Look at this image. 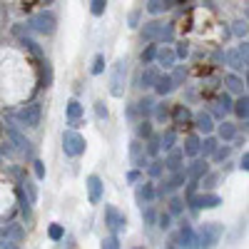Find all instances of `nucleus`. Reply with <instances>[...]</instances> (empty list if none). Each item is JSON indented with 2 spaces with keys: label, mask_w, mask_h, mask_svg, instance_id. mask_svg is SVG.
<instances>
[{
  "label": "nucleus",
  "mask_w": 249,
  "mask_h": 249,
  "mask_svg": "<svg viewBox=\"0 0 249 249\" xmlns=\"http://www.w3.org/2000/svg\"><path fill=\"white\" fill-rule=\"evenodd\" d=\"M219 237H222V227L217 222L202 224L199 232H195V247H212V244H217Z\"/></svg>",
  "instance_id": "20e7f679"
},
{
  "label": "nucleus",
  "mask_w": 249,
  "mask_h": 249,
  "mask_svg": "<svg viewBox=\"0 0 249 249\" xmlns=\"http://www.w3.org/2000/svg\"><path fill=\"white\" fill-rule=\"evenodd\" d=\"M182 162H184V152H182V150H177V147L167 150V157H164V167L175 172V170H182Z\"/></svg>",
  "instance_id": "9b49d317"
},
{
  "label": "nucleus",
  "mask_w": 249,
  "mask_h": 249,
  "mask_svg": "<svg viewBox=\"0 0 249 249\" xmlns=\"http://www.w3.org/2000/svg\"><path fill=\"white\" fill-rule=\"evenodd\" d=\"M207 172H210V164H207V160H195L190 164V170H187V177H192V179H202Z\"/></svg>",
  "instance_id": "dca6fc26"
},
{
  "label": "nucleus",
  "mask_w": 249,
  "mask_h": 249,
  "mask_svg": "<svg viewBox=\"0 0 249 249\" xmlns=\"http://www.w3.org/2000/svg\"><path fill=\"white\" fill-rule=\"evenodd\" d=\"M117 219H120V212L115 210L112 204H107V207H105V224L110 227L112 232H115V227H117Z\"/></svg>",
  "instance_id": "c85d7f7f"
},
{
  "label": "nucleus",
  "mask_w": 249,
  "mask_h": 249,
  "mask_svg": "<svg viewBox=\"0 0 249 249\" xmlns=\"http://www.w3.org/2000/svg\"><path fill=\"white\" fill-rule=\"evenodd\" d=\"M182 152H184L187 157H197V155H199V135H187Z\"/></svg>",
  "instance_id": "a211bd4d"
},
{
  "label": "nucleus",
  "mask_w": 249,
  "mask_h": 249,
  "mask_svg": "<svg viewBox=\"0 0 249 249\" xmlns=\"http://www.w3.org/2000/svg\"><path fill=\"white\" fill-rule=\"evenodd\" d=\"M124 80H127V60H117L110 72V95L112 97L124 95Z\"/></svg>",
  "instance_id": "f03ea898"
},
{
  "label": "nucleus",
  "mask_w": 249,
  "mask_h": 249,
  "mask_svg": "<svg viewBox=\"0 0 249 249\" xmlns=\"http://www.w3.org/2000/svg\"><path fill=\"white\" fill-rule=\"evenodd\" d=\"M237 50H239V55H242V57L247 60V53H249V45H247V40H244V43H242V45H239Z\"/></svg>",
  "instance_id": "680f3d73"
},
{
  "label": "nucleus",
  "mask_w": 249,
  "mask_h": 249,
  "mask_svg": "<svg viewBox=\"0 0 249 249\" xmlns=\"http://www.w3.org/2000/svg\"><path fill=\"white\" fill-rule=\"evenodd\" d=\"M33 167H35V177H37V179H45V164H43V162L35 160V162H33Z\"/></svg>",
  "instance_id": "5fc2aeb1"
},
{
  "label": "nucleus",
  "mask_w": 249,
  "mask_h": 249,
  "mask_svg": "<svg viewBox=\"0 0 249 249\" xmlns=\"http://www.w3.org/2000/svg\"><path fill=\"white\" fill-rule=\"evenodd\" d=\"M102 247H105V249H117V247H120L117 234H112V237H107V239H102Z\"/></svg>",
  "instance_id": "864d4df0"
},
{
  "label": "nucleus",
  "mask_w": 249,
  "mask_h": 249,
  "mask_svg": "<svg viewBox=\"0 0 249 249\" xmlns=\"http://www.w3.org/2000/svg\"><path fill=\"white\" fill-rule=\"evenodd\" d=\"M182 210H184V202L179 197H172L170 199V214H182Z\"/></svg>",
  "instance_id": "49530a36"
},
{
  "label": "nucleus",
  "mask_w": 249,
  "mask_h": 249,
  "mask_svg": "<svg viewBox=\"0 0 249 249\" xmlns=\"http://www.w3.org/2000/svg\"><path fill=\"white\" fill-rule=\"evenodd\" d=\"M170 77H172V85H175V88H179L182 82H184V77H187V70H184V68L179 65V68H177V70H175V72H172Z\"/></svg>",
  "instance_id": "37998d69"
},
{
  "label": "nucleus",
  "mask_w": 249,
  "mask_h": 249,
  "mask_svg": "<svg viewBox=\"0 0 249 249\" xmlns=\"http://www.w3.org/2000/svg\"><path fill=\"white\" fill-rule=\"evenodd\" d=\"M95 115H97L100 120H107V117H110V112H107V107H105V102H102V100L95 102Z\"/></svg>",
  "instance_id": "de8ad7c7"
},
{
  "label": "nucleus",
  "mask_w": 249,
  "mask_h": 249,
  "mask_svg": "<svg viewBox=\"0 0 249 249\" xmlns=\"http://www.w3.org/2000/svg\"><path fill=\"white\" fill-rule=\"evenodd\" d=\"M219 137H222L224 142L234 140V137H237V127H234L232 122H222V124H219Z\"/></svg>",
  "instance_id": "a878e982"
},
{
  "label": "nucleus",
  "mask_w": 249,
  "mask_h": 249,
  "mask_svg": "<svg viewBox=\"0 0 249 249\" xmlns=\"http://www.w3.org/2000/svg\"><path fill=\"white\" fill-rule=\"evenodd\" d=\"M155 197H157L155 184H152V182H144V187H142V190L137 192V202H147V204H150Z\"/></svg>",
  "instance_id": "5701e85b"
},
{
  "label": "nucleus",
  "mask_w": 249,
  "mask_h": 249,
  "mask_svg": "<svg viewBox=\"0 0 249 249\" xmlns=\"http://www.w3.org/2000/svg\"><path fill=\"white\" fill-rule=\"evenodd\" d=\"M8 135H10V140L18 144V150L20 152H25V155H30V140L28 137H23L18 130H13V127H8Z\"/></svg>",
  "instance_id": "6ab92c4d"
},
{
  "label": "nucleus",
  "mask_w": 249,
  "mask_h": 249,
  "mask_svg": "<svg viewBox=\"0 0 249 249\" xmlns=\"http://www.w3.org/2000/svg\"><path fill=\"white\" fill-rule=\"evenodd\" d=\"M175 244H179V247H195V230L190 224H182V230H179V234L175 237Z\"/></svg>",
  "instance_id": "4468645a"
},
{
  "label": "nucleus",
  "mask_w": 249,
  "mask_h": 249,
  "mask_svg": "<svg viewBox=\"0 0 249 249\" xmlns=\"http://www.w3.org/2000/svg\"><path fill=\"white\" fill-rule=\"evenodd\" d=\"M48 237L53 242H60L62 237H65V230H62V224H50V230H48Z\"/></svg>",
  "instance_id": "58836bf2"
},
{
  "label": "nucleus",
  "mask_w": 249,
  "mask_h": 249,
  "mask_svg": "<svg viewBox=\"0 0 249 249\" xmlns=\"http://www.w3.org/2000/svg\"><path fill=\"white\" fill-rule=\"evenodd\" d=\"M224 60H227V65H230L232 70H244L247 68V60L239 55V50H227L224 53Z\"/></svg>",
  "instance_id": "f3484780"
},
{
  "label": "nucleus",
  "mask_w": 249,
  "mask_h": 249,
  "mask_svg": "<svg viewBox=\"0 0 249 249\" xmlns=\"http://www.w3.org/2000/svg\"><path fill=\"white\" fill-rule=\"evenodd\" d=\"M3 237H5V239H13V242H20V239L25 237V230H23L20 224H10L8 230H5V234H3Z\"/></svg>",
  "instance_id": "cd10ccee"
},
{
  "label": "nucleus",
  "mask_w": 249,
  "mask_h": 249,
  "mask_svg": "<svg viewBox=\"0 0 249 249\" xmlns=\"http://www.w3.org/2000/svg\"><path fill=\"white\" fill-rule=\"evenodd\" d=\"M127 117H137V107H135V105L127 107Z\"/></svg>",
  "instance_id": "e2e57ef3"
},
{
  "label": "nucleus",
  "mask_w": 249,
  "mask_h": 249,
  "mask_svg": "<svg viewBox=\"0 0 249 249\" xmlns=\"http://www.w3.org/2000/svg\"><path fill=\"white\" fill-rule=\"evenodd\" d=\"M28 28H33V30H35V33H40V35H53V33H55V28H57V18H55L53 13H48V10L35 13V15L30 18Z\"/></svg>",
  "instance_id": "7ed1b4c3"
},
{
  "label": "nucleus",
  "mask_w": 249,
  "mask_h": 249,
  "mask_svg": "<svg viewBox=\"0 0 249 249\" xmlns=\"http://www.w3.org/2000/svg\"><path fill=\"white\" fill-rule=\"evenodd\" d=\"M239 170H244V172L249 170V155H247V152H244V155H242V160H239Z\"/></svg>",
  "instance_id": "052dcab7"
},
{
  "label": "nucleus",
  "mask_w": 249,
  "mask_h": 249,
  "mask_svg": "<svg viewBox=\"0 0 249 249\" xmlns=\"http://www.w3.org/2000/svg\"><path fill=\"white\" fill-rule=\"evenodd\" d=\"M160 150H162V147H160V135L152 132V135L147 137V155H150V157H157Z\"/></svg>",
  "instance_id": "2f4dec72"
},
{
  "label": "nucleus",
  "mask_w": 249,
  "mask_h": 249,
  "mask_svg": "<svg viewBox=\"0 0 249 249\" xmlns=\"http://www.w3.org/2000/svg\"><path fill=\"white\" fill-rule=\"evenodd\" d=\"M155 60L160 62L162 68H172V65H175V60H177V55H175V50H172L170 45H164V48H157Z\"/></svg>",
  "instance_id": "ddd939ff"
},
{
  "label": "nucleus",
  "mask_w": 249,
  "mask_h": 249,
  "mask_svg": "<svg viewBox=\"0 0 249 249\" xmlns=\"http://www.w3.org/2000/svg\"><path fill=\"white\" fill-rule=\"evenodd\" d=\"M217 105H219L217 110H219L222 115H224V112H230V110H232V97H230V95H219Z\"/></svg>",
  "instance_id": "79ce46f5"
},
{
  "label": "nucleus",
  "mask_w": 249,
  "mask_h": 249,
  "mask_svg": "<svg viewBox=\"0 0 249 249\" xmlns=\"http://www.w3.org/2000/svg\"><path fill=\"white\" fill-rule=\"evenodd\" d=\"M130 157H132V164H137V167L147 164V155H144V144L140 142V137L130 142Z\"/></svg>",
  "instance_id": "1a4fd4ad"
},
{
  "label": "nucleus",
  "mask_w": 249,
  "mask_h": 249,
  "mask_svg": "<svg viewBox=\"0 0 249 249\" xmlns=\"http://www.w3.org/2000/svg\"><path fill=\"white\" fill-rule=\"evenodd\" d=\"M88 197H90L92 204H97L102 199V179L97 175H90L88 177Z\"/></svg>",
  "instance_id": "9d476101"
},
{
  "label": "nucleus",
  "mask_w": 249,
  "mask_h": 249,
  "mask_svg": "<svg viewBox=\"0 0 249 249\" xmlns=\"http://www.w3.org/2000/svg\"><path fill=\"white\" fill-rule=\"evenodd\" d=\"M142 40L144 43H172L175 40V28L172 25H164V23H147L142 28Z\"/></svg>",
  "instance_id": "f257e3e1"
},
{
  "label": "nucleus",
  "mask_w": 249,
  "mask_h": 249,
  "mask_svg": "<svg viewBox=\"0 0 249 249\" xmlns=\"http://www.w3.org/2000/svg\"><path fill=\"white\" fill-rule=\"evenodd\" d=\"M217 179H219V175H210V172H207L204 175V187H214Z\"/></svg>",
  "instance_id": "13d9d810"
},
{
  "label": "nucleus",
  "mask_w": 249,
  "mask_h": 249,
  "mask_svg": "<svg viewBox=\"0 0 249 249\" xmlns=\"http://www.w3.org/2000/svg\"><path fill=\"white\" fill-rule=\"evenodd\" d=\"M152 88H155V92L162 95V97H164V95H170V92L175 90L170 75H157V80H155V85H152Z\"/></svg>",
  "instance_id": "2eb2a0df"
},
{
  "label": "nucleus",
  "mask_w": 249,
  "mask_h": 249,
  "mask_svg": "<svg viewBox=\"0 0 249 249\" xmlns=\"http://www.w3.org/2000/svg\"><path fill=\"white\" fill-rule=\"evenodd\" d=\"M232 33H234L237 37H244V35H247V23H244V20H237L234 28H232Z\"/></svg>",
  "instance_id": "3c124183"
},
{
  "label": "nucleus",
  "mask_w": 249,
  "mask_h": 249,
  "mask_svg": "<svg viewBox=\"0 0 249 249\" xmlns=\"http://www.w3.org/2000/svg\"><path fill=\"white\" fill-rule=\"evenodd\" d=\"M152 112H155V120H157V122H164V120L170 117V107L164 105V102H162V105H155Z\"/></svg>",
  "instance_id": "4c0bfd02"
},
{
  "label": "nucleus",
  "mask_w": 249,
  "mask_h": 249,
  "mask_svg": "<svg viewBox=\"0 0 249 249\" xmlns=\"http://www.w3.org/2000/svg\"><path fill=\"white\" fill-rule=\"evenodd\" d=\"M157 48H160L157 43H150L147 48L142 50V55H140V60H142V65H150V62L155 60V55H157Z\"/></svg>",
  "instance_id": "c756f323"
},
{
  "label": "nucleus",
  "mask_w": 249,
  "mask_h": 249,
  "mask_svg": "<svg viewBox=\"0 0 249 249\" xmlns=\"http://www.w3.org/2000/svg\"><path fill=\"white\" fill-rule=\"evenodd\" d=\"M232 110L237 112L239 120H247L249 117V97H247V92H242V97L237 102H232Z\"/></svg>",
  "instance_id": "aec40b11"
},
{
  "label": "nucleus",
  "mask_w": 249,
  "mask_h": 249,
  "mask_svg": "<svg viewBox=\"0 0 249 249\" xmlns=\"http://www.w3.org/2000/svg\"><path fill=\"white\" fill-rule=\"evenodd\" d=\"M172 115H175V122H177V124H184L187 120H190V117H192V115H190V110H187L184 105H177Z\"/></svg>",
  "instance_id": "72a5a7b5"
},
{
  "label": "nucleus",
  "mask_w": 249,
  "mask_h": 249,
  "mask_svg": "<svg viewBox=\"0 0 249 249\" xmlns=\"http://www.w3.org/2000/svg\"><path fill=\"white\" fill-rule=\"evenodd\" d=\"M147 172H150V177H162V172H164V162L162 160H155V162H150L147 164Z\"/></svg>",
  "instance_id": "c9c22d12"
},
{
  "label": "nucleus",
  "mask_w": 249,
  "mask_h": 249,
  "mask_svg": "<svg viewBox=\"0 0 249 249\" xmlns=\"http://www.w3.org/2000/svg\"><path fill=\"white\" fill-rule=\"evenodd\" d=\"M142 219H144V224H147V227H152V224H155L157 214H155V210H152V207H150V210H144V212H142Z\"/></svg>",
  "instance_id": "603ef678"
},
{
  "label": "nucleus",
  "mask_w": 249,
  "mask_h": 249,
  "mask_svg": "<svg viewBox=\"0 0 249 249\" xmlns=\"http://www.w3.org/2000/svg\"><path fill=\"white\" fill-rule=\"evenodd\" d=\"M150 135H152V122H150L147 117H142V122L137 124V137H140V140H147Z\"/></svg>",
  "instance_id": "7c9ffc66"
},
{
  "label": "nucleus",
  "mask_w": 249,
  "mask_h": 249,
  "mask_svg": "<svg viewBox=\"0 0 249 249\" xmlns=\"http://www.w3.org/2000/svg\"><path fill=\"white\" fill-rule=\"evenodd\" d=\"M137 112L142 115V117H147V115H152V107H155V97H142L140 102H137Z\"/></svg>",
  "instance_id": "393cba45"
},
{
  "label": "nucleus",
  "mask_w": 249,
  "mask_h": 249,
  "mask_svg": "<svg viewBox=\"0 0 249 249\" xmlns=\"http://www.w3.org/2000/svg\"><path fill=\"white\" fill-rule=\"evenodd\" d=\"M140 25V13L135 10V13H130V28H137Z\"/></svg>",
  "instance_id": "bf43d9fd"
},
{
  "label": "nucleus",
  "mask_w": 249,
  "mask_h": 249,
  "mask_svg": "<svg viewBox=\"0 0 249 249\" xmlns=\"http://www.w3.org/2000/svg\"><path fill=\"white\" fill-rule=\"evenodd\" d=\"M65 112H68V120H70V122H77V120L82 117V105H80L77 100H70L68 107H65Z\"/></svg>",
  "instance_id": "b1692460"
},
{
  "label": "nucleus",
  "mask_w": 249,
  "mask_h": 249,
  "mask_svg": "<svg viewBox=\"0 0 249 249\" xmlns=\"http://www.w3.org/2000/svg\"><path fill=\"white\" fill-rule=\"evenodd\" d=\"M90 72H92V75H102V72H105V55H97V57L92 60Z\"/></svg>",
  "instance_id": "ea45409f"
},
{
  "label": "nucleus",
  "mask_w": 249,
  "mask_h": 249,
  "mask_svg": "<svg viewBox=\"0 0 249 249\" xmlns=\"http://www.w3.org/2000/svg\"><path fill=\"white\" fill-rule=\"evenodd\" d=\"M184 184H187V172H184V170H175V172H172V177L160 187V192H157V195H162V197H164V195H170V192L179 190V187H184Z\"/></svg>",
  "instance_id": "6e6552de"
},
{
  "label": "nucleus",
  "mask_w": 249,
  "mask_h": 249,
  "mask_svg": "<svg viewBox=\"0 0 249 249\" xmlns=\"http://www.w3.org/2000/svg\"><path fill=\"white\" fill-rule=\"evenodd\" d=\"M90 10H92L95 18L105 15V10H107V0H90Z\"/></svg>",
  "instance_id": "f704fd0d"
},
{
  "label": "nucleus",
  "mask_w": 249,
  "mask_h": 249,
  "mask_svg": "<svg viewBox=\"0 0 249 249\" xmlns=\"http://www.w3.org/2000/svg\"><path fill=\"white\" fill-rule=\"evenodd\" d=\"M164 10V0H150L147 3V13L150 15H160Z\"/></svg>",
  "instance_id": "a18cd8bd"
},
{
  "label": "nucleus",
  "mask_w": 249,
  "mask_h": 249,
  "mask_svg": "<svg viewBox=\"0 0 249 249\" xmlns=\"http://www.w3.org/2000/svg\"><path fill=\"white\" fill-rule=\"evenodd\" d=\"M40 120H43V107H40V102H30V105H25L18 112V122L23 124V127H40Z\"/></svg>",
  "instance_id": "423d86ee"
},
{
  "label": "nucleus",
  "mask_w": 249,
  "mask_h": 249,
  "mask_svg": "<svg viewBox=\"0 0 249 249\" xmlns=\"http://www.w3.org/2000/svg\"><path fill=\"white\" fill-rule=\"evenodd\" d=\"M175 55H177V57H182V60H184V57H187V55H190V48H187V45H184V43H179V45H177V50H175Z\"/></svg>",
  "instance_id": "4d7b16f0"
},
{
  "label": "nucleus",
  "mask_w": 249,
  "mask_h": 249,
  "mask_svg": "<svg viewBox=\"0 0 249 249\" xmlns=\"http://www.w3.org/2000/svg\"><path fill=\"white\" fill-rule=\"evenodd\" d=\"M175 142H177V135H175V130H167L164 135H160V147L167 152V150H172L175 147Z\"/></svg>",
  "instance_id": "bb28decb"
},
{
  "label": "nucleus",
  "mask_w": 249,
  "mask_h": 249,
  "mask_svg": "<svg viewBox=\"0 0 249 249\" xmlns=\"http://www.w3.org/2000/svg\"><path fill=\"white\" fill-rule=\"evenodd\" d=\"M157 75H160L157 68H150V65H147V68L142 70V75H140V88H152L155 80H157Z\"/></svg>",
  "instance_id": "4be33fe9"
},
{
  "label": "nucleus",
  "mask_w": 249,
  "mask_h": 249,
  "mask_svg": "<svg viewBox=\"0 0 249 249\" xmlns=\"http://www.w3.org/2000/svg\"><path fill=\"white\" fill-rule=\"evenodd\" d=\"M20 40H23V45H28V50H30L33 55H37V57H40V55H43V50H40V45L35 43V40H33V37H28V35H25V37H20Z\"/></svg>",
  "instance_id": "c03bdc74"
},
{
  "label": "nucleus",
  "mask_w": 249,
  "mask_h": 249,
  "mask_svg": "<svg viewBox=\"0 0 249 249\" xmlns=\"http://www.w3.org/2000/svg\"><path fill=\"white\" fill-rule=\"evenodd\" d=\"M187 204L192 207V210H214V207L222 204V199L217 195H192V197H187Z\"/></svg>",
  "instance_id": "0eeeda50"
},
{
  "label": "nucleus",
  "mask_w": 249,
  "mask_h": 249,
  "mask_svg": "<svg viewBox=\"0 0 249 249\" xmlns=\"http://www.w3.org/2000/svg\"><path fill=\"white\" fill-rule=\"evenodd\" d=\"M45 3H53V0H45Z\"/></svg>",
  "instance_id": "69168bd1"
},
{
  "label": "nucleus",
  "mask_w": 249,
  "mask_h": 249,
  "mask_svg": "<svg viewBox=\"0 0 249 249\" xmlns=\"http://www.w3.org/2000/svg\"><path fill=\"white\" fill-rule=\"evenodd\" d=\"M227 88H230L232 92H237V95H242L244 92V82L237 75H227Z\"/></svg>",
  "instance_id": "473e14b6"
},
{
  "label": "nucleus",
  "mask_w": 249,
  "mask_h": 249,
  "mask_svg": "<svg viewBox=\"0 0 249 249\" xmlns=\"http://www.w3.org/2000/svg\"><path fill=\"white\" fill-rule=\"evenodd\" d=\"M195 127H197L199 132H204V135H210V132L214 130L212 115H210V112H197V115H195Z\"/></svg>",
  "instance_id": "f8f14e48"
},
{
  "label": "nucleus",
  "mask_w": 249,
  "mask_h": 249,
  "mask_svg": "<svg viewBox=\"0 0 249 249\" xmlns=\"http://www.w3.org/2000/svg\"><path fill=\"white\" fill-rule=\"evenodd\" d=\"M217 147H219L217 137H204V140H199V155H204V160H207V157H212Z\"/></svg>",
  "instance_id": "412c9836"
},
{
  "label": "nucleus",
  "mask_w": 249,
  "mask_h": 249,
  "mask_svg": "<svg viewBox=\"0 0 249 249\" xmlns=\"http://www.w3.org/2000/svg\"><path fill=\"white\" fill-rule=\"evenodd\" d=\"M0 247H13V244H8V239H5V237H0Z\"/></svg>",
  "instance_id": "0e129e2a"
},
{
  "label": "nucleus",
  "mask_w": 249,
  "mask_h": 249,
  "mask_svg": "<svg viewBox=\"0 0 249 249\" xmlns=\"http://www.w3.org/2000/svg\"><path fill=\"white\" fill-rule=\"evenodd\" d=\"M140 179H142V172H140V170H130V172H127V182H130V184H135V182H140Z\"/></svg>",
  "instance_id": "6e6d98bb"
},
{
  "label": "nucleus",
  "mask_w": 249,
  "mask_h": 249,
  "mask_svg": "<svg viewBox=\"0 0 249 249\" xmlns=\"http://www.w3.org/2000/svg\"><path fill=\"white\" fill-rule=\"evenodd\" d=\"M62 150H65L68 157H80L85 152V137L75 130H65L62 132Z\"/></svg>",
  "instance_id": "39448f33"
},
{
  "label": "nucleus",
  "mask_w": 249,
  "mask_h": 249,
  "mask_svg": "<svg viewBox=\"0 0 249 249\" xmlns=\"http://www.w3.org/2000/svg\"><path fill=\"white\" fill-rule=\"evenodd\" d=\"M23 184H25V190H28V199H30V204H33V202H37V190H35V184H33V182H28V179H25Z\"/></svg>",
  "instance_id": "8fccbe9b"
},
{
  "label": "nucleus",
  "mask_w": 249,
  "mask_h": 249,
  "mask_svg": "<svg viewBox=\"0 0 249 249\" xmlns=\"http://www.w3.org/2000/svg\"><path fill=\"white\" fill-rule=\"evenodd\" d=\"M230 152H232V147H217V150H214V155H212V157H214V160H217V162H224V160H227V157H230Z\"/></svg>",
  "instance_id": "09e8293b"
},
{
  "label": "nucleus",
  "mask_w": 249,
  "mask_h": 249,
  "mask_svg": "<svg viewBox=\"0 0 249 249\" xmlns=\"http://www.w3.org/2000/svg\"><path fill=\"white\" fill-rule=\"evenodd\" d=\"M157 227H160V230H170V227H172V214L170 212H162V214H157Z\"/></svg>",
  "instance_id": "a19ab883"
},
{
  "label": "nucleus",
  "mask_w": 249,
  "mask_h": 249,
  "mask_svg": "<svg viewBox=\"0 0 249 249\" xmlns=\"http://www.w3.org/2000/svg\"><path fill=\"white\" fill-rule=\"evenodd\" d=\"M18 199H20V214H23L25 219H30V199L23 197V187L18 190Z\"/></svg>",
  "instance_id": "e433bc0d"
}]
</instances>
